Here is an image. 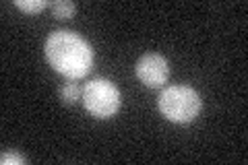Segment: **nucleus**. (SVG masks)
<instances>
[{"instance_id":"1","label":"nucleus","mask_w":248,"mask_h":165,"mask_svg":"<svg viewBox=\"0 0 248 165\" xmlns=\"http://www.w3.org/2000/svg\"><path fill=\"white\" fill-rule=\"evenodd\" d=\"M44 52L50 66L68 81H79L93 68V48L75 31H52Z\"/></svg>"},{"instance_id":"2","label":"nucleus","mask_w":248,"mask_h":165,"mask_svg":"<svg viewBox=\"0 0 248 165\" xmlns=\"http://www.w3.org/2000/svg\"><path fill=\"white\" fill-rule=\"evenodd\" d=\"M157 107L166 120L174 124H190L197 120L201 112V97L192 87L174 85V87L161 91Z\"/></svg>"},{"instance_id":"3","label":"nucleus","mask_w":248,"mask_h":165,"mask_svg":"<svg viewBox=\"0 0 248 165\" xmlns=\"http://www.w3.org/2000/svg\"><path fill=\"white\" fill-rule=\"evenodd\" d=\"M83 105L97 120H108L120 109L122 97L118 87L108 78H93L83 87Z\"/></svg>"},{"instance_id":"4","label":"nucleus","mask_w":248,"mask_h":165,"mask_svg":"<svg viewBox=\"0 0 248 165\" xmlns=\"http://www.w3.org/2000/svg\"><path fill=\"white\" fill-rule=\"evenodd\" d=\"M135 73L143 85L157 89V87H164V83L168 81L170 66H168V60L164 56H159V54H145V56L137 60Z\"/></svg>"},{"instance_id":"5","label":"nucleus","mask_w":248,"mask_h":165,"mask_svg":"<svg viewBox=\"0 0 248 165\" xmlns=\"http://www.w3.org/2000/svg\"><path fill=\"white\" fill-rule=\"evenodd\" d=\"M81 97H83V89H81L75 81H68L66 85H62V89H60V99L64 101L66 105H75Z\"/></svg>"},{"instance_id":"6","label":"nucleus","mask_w":248,"mask_h":165,"mask_svg":"<svg viewBox=\"0 0 248 165\" xmlns=\"http://www.w3.org/2000/svg\"><path fill=\"white\" fill-rule=\"evenodd\" d=\"M77 13V4L71 2V0H56L52 2V15L56 19H71Z\"/></svg>"},{"instance_id":"7","label":"nucleus","mask_w":248,"mask_h":165,"mask_svg":"<svg viewBox=\"0 0 248 165\" xmlns=\"http://www.w3.org/2000/svg\"><path fill=\"white\" fill-rule=\"evenodd\" d=\"M15 6L33 15V13H42L44 9L52 6V2H48V0H15Z\"/></svg>"},{"instance_id":"8","label":"nucleus","mask_w":248,"mask_h":165,"mask_svg":"<svg viewBox=\"0 0 248 165\" xmlns=\"http://www.w3.org/2000/svg\"><path fill=\"white\" fill-rule=\"evenodd\" d=\"M0 163L2 165H25L27 159L25 157H21L17 153H2V157H0Z\"/></svg>"}]
</instances>
